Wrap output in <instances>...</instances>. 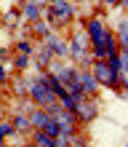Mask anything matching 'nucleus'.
<instances>
[{"label": "nucleus", "instance_id": "1", "mask_svg": "<svg viewBox=\"0 0 128 147\" xmlns=\"http://www.w3.org/2000/svg\"><path fill=\"white\" fill-rule=\"evenodd\" d=\"M88 70H91L93 80L99 86H107V88H120L123 86V72H115L107 62H96L93 67H88Z\"/></svg>", "mask_w": 128, "mask_h": 147}, {"label": "nucleus", "instance_id": "2", "mask_svg": "<svg viewBox=\"0 0 128 147\" xmlns=\"http://www.w3.org/2000/svg\"><path fill=\"white\" fill-rule=\"evenodd\" d=\"M48 24H54V27H62V24L67 22H72V16H75V8L72 3H67V0H54V3L48 5Z\"/></svg>", "mask_w": 128, "mask_h": 147}, {"label": "nucleus", "instance_id": "3", "mask_svg": "<svg viewBox=\"0 0 128 147\" xmlns=\"http://www.w3.org/2000/svg\"><path fill=\"white\" fill-rule=\"evenodd\" d=\"M27 96L35 102L38 107H51V105H56V94L51 91L40 78H38V80H29V94H27Z\"/></svg>", "mask_w": 128, "mask_h": 147}, {"label": "nucleus", "instance_id": "4", "mask_svg": "<svg viewBox=\"0 0 128 147\" xmlns=\"http://www.w3.org/2000/svg\"><path fill=\"white\" fill-rule=\"evenodd\" d=\"M70 56L75 59V62H83V64L91 62V43H88L85 30H78V32H75V38L70 43Z\"/></svg>", "mask_w": 128, "mask_h": 147}, {"label": "nucleus", "instance_id": "5", "mask_svg": "<svg viewBox=\"0 0 128 147\" xmlns=\"http://www.w3.org/2000/svg\"><path fill=\"white\" fill-rule=\"evenodd\" d=\"M85 35H88L91 46H99V43L104 40V35H107V27L99 19H88V22H85Z\"/></svg>", "mask_w": 128, "mask_h": 147}, {"label": "nucleus", "instance_id": "6", "mask_svg": "<svg viewBox=\"0 0 128 147\" xmlns=\"http://www.w3.org/2000/svg\"><path fill=\"white\" fill-rule=\"evenodd\" d=\"M48 72L54 75L62 86H67V83L75 78V72H78V70H72V67H67V64H62V62H51V64H48Z\"/></svg>", "mask_w": 128, "mask_h": 147}, {"label": "nucleus", "instance_id": "7", "mask_svg": "<svg viewBox=\"0 0 128 147\" xmlns=\"http://www.w3.org/2000/svg\"><path fill=\"white\" fill-rule=\"evenodd\" d=\"M75 80L80 83V88H83V96H93L96 94V80H93V75H91V70H78L75 72Z\"/></svg>", "mask_w": 128, "mask_h": 147}, {"label": "nucleus", "instance_id": "8", "mask_svg": "<svg viewBox=\"0 0 128 147\" xmlns=\"http://www.w3.org/2000/svg\"><path fill=\"white\" fill-rule=\"evenodd\" d=\"M75 118H78V120H85V123L96 118V105L91 102V96H83L78 102V107H75Z\"/></svg>", "mask_w": 128, "mask_h": 147}, {"label": "nucleus", "instance_id": "9", "mask_svg": "<svg viewBox=\"0 0 128 147\" xmlns=\"http://www.w3.org/2000/svg\"><path fill=\"white\" fill-rule=\"evenodd\" d=\"M46 48L54 56H59V59H62V56H70V43L62 40V38H56V35H48L46 38Z\"/></svg>", "mask_w": 128, "mask_h": 147}, {"label": "nucleus", "instance_id": "10", "mask_svg": "<svg viewBox=\"0 0 128 147\" xmlns=\"http://www.w3.org/2000/svg\"><path fill=\"white\" fill-rule=\"evenodd\" d=\"M21 16L27 22H38L40 16H43V5L38 3H32V0H27V3H21Z\"/></svg>", "mask_w": 128, "mask_h": 147}, {"label": "nucleus", "instance_id": "11", "mask_svg": "<svg viewBox=\"0 0 128 147\" xmlns=\"http://www.w3.org/2000/svg\"><path fill=\"white\" fill-rule=\"evenodd\" d=\"M35 59H38V64H40V70H43V67H48L51 62H54V54H51V51H48L46 46H43V48L38 51V54H35Z\"/></svg>", "mask_w": 128, "mask_h": 147}, {"label": "nucleus", "instance_id": "12", "mask_svg": "<svg viewBox=\"0 0 128 147\" xmlns=\"http://www.w3.org/2000/svg\"><path fill=\"white\" fill-rule=\"evenodd\" d=\"M32 30H35V35H38V38H43V40H46V38L51 35V27H48V22H43V19L32 22Z\"/></svg>", "mask_w": 128, "mask_h": 147}, {"label": "nucleus", "instance_id": "13", "mask_svg": "<svg viewBox=\"0 0 128 147\" xmlns=\"http://www.w3.org/2000/svg\"><path fill=\"white\" fill-rule=\"evenodd\" d=\"M11 126H13V131H21V128H32V123H29V118H24V115H16Z\"/></svg>", "mask_w": 128, "mask_h": 147}, {"label": "nucleus", "instance_id": "14", "mask_svg": "<svg viewBox=\"0 0 128 147\" xmlns=\"http://www.w3.org/2000/svg\"><path fill=\"white\" fill-rule=\"evenodd\" d=\"M13 91L19 94V96H27V94H29V80L19 78V80H16V88H13Z\"/></svg>", "mask_w": 128, "mask_h": 147}, {"label": "nucleus", "instance_id": "15", "mask_svg": "<svg viewBox=\"0 0 128 147\" xmlns=\"http://www.w3.org/2000/svg\"><path fill=\"white\" fill-rule=\"evenodd\" d=\"M16 51H19L21 56H29L32 54V43L29 40H19V43H16Z\"/></svg>", "mask_w": 128, "mask_h": 147}, {"label": "nucleus", "instance_id": "16", "mask_svg": "<svg viewBox=\"0 0 128 147\" xmlns=\"http://www.w3.org/2000/svg\"><path fill=\"white\" fill-rule=\"evenodd\" d=\"M27 62H29V56H21V54H19V56L13 59V67H16L19 72H24V70H27Z\"/></svg>", "mask_w": 128, "mask_h": 147}, {"label": "nucleus", "instance_id": "17", "mask_svg": "<svg viewBox=\"0 0 128 147\" xmlns=\"http://www.w3.org/2000/svg\"><path fill=\"white\" fill-rule=\"evenodd\" d=\"M8 134H16V131H13V126H11V123H0V142H3Z\"/></svg>", "mask_w": 128, "mask_h": 147}, {"label": "nucleus", "instance_id": "18", "mask_svg": "<svg viewBox=\"0 0 128 147\" xmlns=\"http://www.w3.org/2000/svg\"><path fill=\"white\" fill-rule=\"evenodd\" d=\"M3 80H8V67L0 62V83H3Z\"/></svg>", "mask_w": 128, "mask_h": 147}, {"label": "nucleus", "instance_id": "19", "mask_svg": "<svg viewBox=\"0 0 128 147\" xmlns=\"http://www.w3.org/2000/svg\"><path fill=\"white\" fill-rule=\"evenodd\" d=\"M5 22L13 24V22H16V11H8V13H5Z\"/></svg>", "mask_w": 128, "mask_h": 147}, {"label": "nucleus", "instance_id": "20", "mask_svg": "<svg viewBox=\"0 0 128 147\" xmlns=\"http://www.w3.org/2000/svg\"><path fill=\"white\" fill-rule=\"evenodd\" d=\"M101 3H107V5H123V0H101Z\"/></svg>", "mask_w": 128, "mask_h": 147}, {"label": "nucleus", "instance_id": "21", "mask_svg": "<svg viewBox=\"0 0 128 147\" xmlns=\"http://www.w3.org/2000/svg\"><path fill=\"white\" fill-rule=\"evenodd\" d=\"M27 147H38V144H27Z\"/></svg>", "mask_w": 128, "mask_h": 147}, {"label": "nucleus", "instance_id": "22", "mask_svg": "<svg viewBox=\"0 0 128 147\" xmlns=\"http://www.w3.org/2000/svg\"><path fill=\"white\" fill-rule=\"evenodd\" d=\"M16 3H21V0H16Z\"/></svg>", "mask_w": 128, "mask_h": 147}, {"label": "nucleus", "instance_id": "23", "mask_svg": "<svg viewBox=\"0 0 128 147\" xmlns=\"http://www.w3.org/2000/svg\"><path fill=\"white\" fill-rule=\"evenodd\" d=\"M0 147H3V142H0Z\"/></svg>", "mask_w": 128, "mask_h": 147}, {"label": "nucleus", "instance_id": "24", "mask_svg": "<svg viewBox=\"0 0 128 147\" xmlns=\"http://www.w3.org/2000/svg\"><path fill=\"white\" fill-rule=\"evenodd\" d=\"M51 3H54V0H51Z\"/></svg>", "mask_w": 128, "mask_h": 147}]
</instances>
